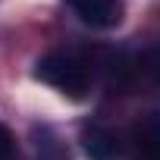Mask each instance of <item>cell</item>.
Segmentation results:
<instances>
[{"instance_id":"obj_1","label":"cell","mask_w":160,"mask_h":160,"mask_svg":"<svg viewBox=\"0 0 160 160\" xmlns=\"http://www.w3.org/2000/svg\"><path fill=\"white\" fill-rule=\"evenodd\" d=\"M32 75L38 82L57 88L60 94L72 98V101H82L91 91V82H94L91 60L82 57V53H75V50H50V53H44L35 63Z\"/></svg>"},{"instance_id":"obj_6","label":"cell","mask_w":160,"mask_h":160,"mask_svg":"<svg viewBox=\"0 0 160 160\" xmlns=\"http://www.w3.org/2000/svg\"><path fill=\"white\" fill-rule=\"evenodd\" d=\"M0 160H16V138L3 122H0Z\"/></svg>"},{"instance_id":"obj_3","label":"cell","mask_w":160,"mask_h":160,"mask_svg":"<svg viewBox=\"0 0 160 160\" xmlns=\"http://www.w3.org/2000/svg\"><path fill=\"white\" fill-rule=\"evenodd\" d=\"M78 144H82L85 157L88 160H116L122 144H119V135L101 122H88L82 126V132H78Z\"/></svg>"},{"instance_id":"obj_2","label":"cell","mask_w":160,"mask_h":160,"mask_svg":"<svg viewBox=\"0 0 160 160\" xmlns=\"http://www.w3.org/2000/svg\"><path fill=\"white\" fill-rule=\"evenodd\" d=\"M63 3L91 28H116L126 16L122 0H63Z\"/></svg>"},{"instance_id":"obj_4","label":"cell","mask_w":160,"mask_h":160,"mask_svg":"<svg viewBox=\"0 0 160 160\" xmlns=\"http://www.w3.org/2000/svg\"><path fill=\"white\" fill-rule=\"evenodd\" d=\"M132 148L135 160H160V110H148L138 116L132 129Z\"/></svg>"},{"instance_id":"obj_5","label":"cell","mask_w":160,"mask_h":160,"mask_svg":"<svg viewBox=\"0 0 160 160\" xmlns=\"http://www.w3.org/2000/svg\"><path fill=\"white\" fill-rule=\"evenodd\" d=\"M138 69L144 72V78L160 91V38L141 53V60H138Z\"/></svg>"}]
</instances>
